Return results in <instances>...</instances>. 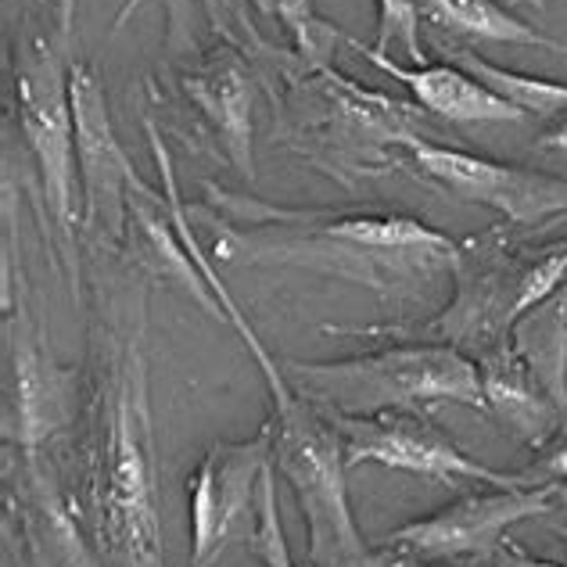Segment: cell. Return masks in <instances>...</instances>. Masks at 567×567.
Returning <instances> with one entry per match:
<instances>
[{"instance_id": "6", "label": "cell", "mask_w": 567, "mask_h": 567, "mask_svg": "<svg viewBox=\"0 0 567 567\" xmlns=\"http://www.w3.org/2000/svg\"><path fill=\"white\" fill-rule=\"evenodd\" d=\"M274 460V424L245 442H216L187 477L190 567H213L256 506L262 467Z\"/></svg>"}, {"instance_id": "7", "label": "cell", "mask_w": 567, "mask_h": 567, "mask_svg": "<svg viewBox=\"0 0 567 567\" xmlns=\"http://www.w3.org/2000/svg\"><path fill=\"white\" fill-rule=\"evenodd\" d=\"M399 144L413 155L427 181L442 184L464 202L496 208V213H503L511 223H520V227H535V223L567 213V181H560V176L503 166V162L416 137H399Z\"/></svg>"}, {"instance_id": "3", "label": "cell", "mask_w": 567, "mask_h": 567, "mask_svg": "<svg viewBox=\"0 0 567 567\" xmlns=\"http://www.w3.org/2000/svg\"><path fill=\"white\" fill-rule=\"evenodd\" d=\"M274 460L291 482L309 525V567H388L363 546L346 492V453L331 421L298 399L291 388L277 395Z\"/></svg>"}, {"instance_id": "1", "label": "cell", "mask_w": 567, "mask_h": 567, "mask_svg": "<svg viewBox=\"0 0 567 567\" xmlns=\"http://www.w3.org/2000/svg\"><path fill=\"white\" fill-rule=\"evenodd\" d=\"M141 334L144 320L109 346L91 406L83 511L101 567H166Z\"/></svg>"}, {"instance_id": "9", "label": "cell", "mask_w": 567, "mask_h": 567, "mask_svg": "<svg viewBox=\"0 0 567 567\" xmlns=\"http://www.w3.org/2000/svg\"><path fill=\"white\" fill-rule=\"evenodd\" d=\"M72 86V118H76V155H80V176L86 194V219L94 213L109 216V227H118L123 213V190L137 184V176L126 166L123 147L115 144V133L104 109V94L97 76L86 65L69 69Z\"/></svg>"}, {"instance_id": "21", "label": "cell", "mask_w": 567, "mask_h": 567, "mask_svg": "<svg viewBox=\"0 0 567 567\" xmlns=\"http://www.w3.org/2000/svg\"><path fill=\"white\" fill-rule=\"evenodd\" d=\"M554 492H557V503L567 506V482H554Z\"/></svg>"}, {"instance_id": "14", "label": "cell", "mask_w": 567, "mask_h": 567, "mask_svg": "<svg viewBox=\"0 0 567 567\" xmlns=\"http://www.w3.org/2000/svg\"><path fill=\"white\" fill-rule=\"evenodd\" d=\"M421 14L439 29L471 37V40H492V43H517V48H539L567 54V43L535 33L532 25L514 19L511 11L499 8L496 0H421Z\"/></svg>"}, {"instance_id": "10", "label": "cell", "mask_w": 567, "mask_h": 567, "mask_svg": "<svg viewBox=\"0 0 567 567\" xmlns=\"http://www.w3.org/2000/svg\"><path fill=\"white\" fill-rule=\"evenodd\" d=\"M355 51L384 76H392L406 91L424 104L427 112H435L450 123H520L525 112H517L514 104L496 97L485 83H477L471 72L460 65H399L392 58H384L374 48H363L360 40H349Z\"/></svg>"}, {"instance_id": "16", "label": "cell", "mask_w": 567, "mask_h": 567, "mask_svg": "<svg viewBox=\"0 0 567 567\" xmlns=\"http://www.w3.org/2000/svg\"><path fill=\"white\" fill-rule=\"evenodd\" d=\"M256 528L248 532V554L262 560L266 567H295L291 549L284 543V525L277 511V460L262 467L256 488Z\"/></svg>"}, {"instance_id": "18", "label": "cell", "mask_w": 567, "mask_h": 567, "mask_svg": "<svg viewBox=\"0 0 567 567\" xmlns=\"http://www.w3.org/2000/svg\"><path fill=\"white\" fill-rule=\"evenodd\" d=\"M525 477H528L532 485L567 482V445H560V450H554V453H546L532 471H525Z\"/></svg>"}, {"instance_id": "4", "label": "cell", "mask_w": 567, "mask_h": 567, "mask_svg": "<svg viewBox=\"0 0 567 567\" xmlns=\"http://www.w3.org/2000/svg\"><path fill=\"white\" fill-rule=\"evenodd\" d=\"M69 22L33 29L14 43V94L19 118L58 223H72V152H76V118H72V86L62 69Z\"/></svg>"}, {"instance_id": "5", "label": "cell", "mask_w": 567, "mask_h": 567, "mask_svg": "<svg viewBox=\"0 0 567 567\" xmlns=\"http://www.w3.org/2000/svg\"><path fill=\"white\" fill-rule=\"evenodd\" d=\"M323 416L338 431L346 467L378 464V467L421 474L442 485L482 482L496 488H535L525 477V471L503 474L477 464L464 450H456L435 424H427L424 416L399 413V410L378 416H338V413H323Z\"/></svg>"}, {"instance_id": "17", "label": "cell", "mask_w": 567, "mask_h": 567, "mask_svg": "<svg viewBox=\"0 0 567 567\" xmlns=\"http://www.w3.org/2000/svg\"><path fill=\"white\" fill-rule=\"evenodd\" d=\"M402 43L410 62L424 65L421 51V0H378V43L374 51H388V43Z\"/></svg>"}, {"instance_id": "2", "label": "cell", "mask_w": 567, "mask_h": 567, "mask_svg": "<svg viewBox=\"0 0 567 567\" xmlns=\"http://www.w3.org/2000/svg\"><path fill=\"white\" fill-rule=\"evenodd\" d=\"M284 384L320 413H413L424 402H456L488 413L477 367L453 346H395L338 363H288Z\"/></svg>"}, {"instance_id": "15", "label": "cell", "mask_w": 567, "mask_h": 567, "mask_svg": "<svg viewBox=\"0 0 567 567\" xmlns=\"http://www.w3.org/2000/svg\"><path fill=\"white\" fill-rule=\"evenodd\" d=\"M445 54H450L453 65L471 72L477 83H485L496 97L514 104L517 112H525V115L528 112L532 115H567V83L539 80V76H528V72L492 65L482 54H474L471 48H450Z\"/></svg>"}, {"instance_id": "22", "label": "cell", "mask_w": 567, "mask_h": 567, "mask_svg": "<svg viewBox=\"0 0 567 567\" xmlns=\"http://www.w3.org/2000/svg\"><path fill=\"white\" fill-rule=\"evenodd\" d=\"M388 567H421V564H410V560H399V564H392V560H388Z\"/></svg>"}, {"instance_id": "11", "label": "cell", "mask_w": 567, "mask_h": 567, "mask_svg": "<svg viewBox=\"0 0 567 567\" xmlns=\"http://www.w3.org/2000/svg\"><path fill=\"white\" fill-rule=\"evenodd\" d=\"M477 374H482L488 410L496 413L517 439H525L528 445H546L557 435L564 410L543 388V381L535 378V370L520 360V352L514 346L485 349Z\"/></svg>"}, {"instance_id": "12", "label": "cell", "mask_w": 567, "mask_h": 567, "mask_svg": "<svg viewBox=\"0 0 567 567\" xmlns=\"http://www.w3.org/2000/svg\"><path fill=\"white\" fill-rule=\"evenodd\" d=\"M8 338L14 367L11 374L19 381V399H11L19 406V442L33 450L43 435H51L65 421V378L43 352L40 331H29L25 323H19V334Z\"/></svg>"}, {"instance_id": "20", "label": "cell", "mask_w": 567, "mask_h": 567, "mask_svg": "<svg viewBox=\"0 0 567 567\" xmlns=\"http://www.w3.org/2000/svg\"><path fill=\"white\" fill-rule=\"evenodd\" d=\"M543 147V152H567V115H560L557 126H549L539 133V141H535Z\"/></svg>"}, {"instance_id": "19", "label": "cell", "mask_w": 567, "mask_h": 567, "mask_svg": "<svg viewBox=\"0 0 567 567\" xmlns=\"http://www.w3.org/2000/svg\"><path fill=\"white\" fill-rule=\"evenodd\" d=\"M488 560L496 564V567H567V564H554V560H535L520 546H514L511 539H503V546Z\"/></svg>"}, {"instance_id": "23", "label": "cell", "mask_w": 567, "mask_h": 567, "mask_svg": "<svg viewBox=\"0 0 567 567\" xmlns=\"http://www.w3.org/2000/svg\"><path fill=\"white\" fill-rule=\"evenodd\" d=\"M554 532L560 535V539H567V525H554Z\"/></svg>"}, {"instance_id": "8", "label": "cell", "mask_w": 567, "mask_h": 567, "mask_svg": "<svg viewBox=\"0 0 567 567\" xmlns=\"http://www.w3.org/2000/svg\"><path fill=\"white\" fill-rule=\"evenodd\" d=\"M557 492L554 485L539 488H499L492 496H464L445 511L431 514L399 532L384 535V543L406 557H492L503 546L506 532L517 520L554 514Z\"/></svg>"}, {"instance_id": "13", "label": "cell", "mask_w": 567, "mask_h": 567, "mask_svg": "<svg viewBox=\"0 0 567 567\" xmlns=\"http://www.w3.org/2000/svg\"><path fill=\"white\" fill-rule=\"evenodd\" d=\"M184 91L202 104L227 141L234 166L251 176V86L237 62H216L184 80Z\"/></svg>"}]
</instances>
